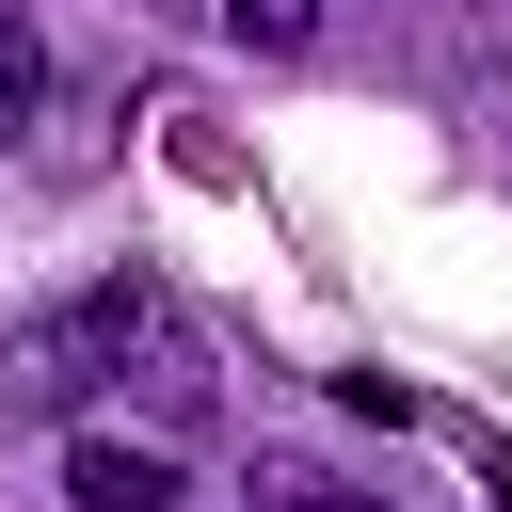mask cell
I'll list each match as a JSON object with an SVG mask.
<instances>
[{"label": "cell", "instance_id": "277c9868", "mask_svg": "<svg viewBox=\"0 0 512 512\" xmlns=\"http://www.w3.org/2000/svg\"><path fill=\"white\" fill-rule=\"evenodd\" d=\"M32 96H48V32H32V0H0V144L32 128Z\"/></svg>", "mask_w": 512, "mask_h": 512}, {"label": "cell", "instance_id": "3957f363", "mask_svg": "<svg viewBox=\"0 0 512 512\" xmlns=\"http://www.w3.org/2000/svg\"><path fill=\"white\" fill-rule=\"evenodd\" d=\"M144 16H192V32H240L256 64H304V48H320V0H144Z\"/></svg>", "mask_w": 512, "mask_h": 512}, {"label": "cell", "instance_id": "8992f818", "mask_svg": "<svg viewBox=\"0 0 512 512\" xmlns=\"http://www.w3.org/2000/svg\"><path fill=\"white\" fill-rule=\"evenodd\" d=\"M272 512H384V496H336V480H272Z\"/></svg>", "mask_w": 512, "mask_h": 512}, {"label": "cell", "instance_id": "7a4b0ae2", "mask_svg": "<svg viewBox=\"0 0 512 512\" xmlns=\"http://www.w3.org/2000/svg\"><path fill=\"white\" fill-rule=\"evenodd\" d=\"M192 464L160 432H64V512H176Z\"/></svg>", "mask_w": 512, "mask_h": 512}, {"label": "cell", "instance_id": "6da1fadb", "mask_svg": "<svg viewBox=\"0 0 512 512\" xmlns=\"http://www.w3.org/2000/svg\"><path fill=\"white\" fill-rule=\"evenodd\" d=\"M160 304H176L160 272H96V288H64V304L0 320V416H48V432H80V400L128 368V336H144Z\"/></svg>", "mask_w": 512, "mask_h": 512}, {"label": "cell", "instance_id": "5b68a950", "mask_svg": "<svg viewBox=\"0 0 512 512\" xmlns=\"http://www.w3.org/2000/svg\"><path fill=\"white\" fill-rule=\"evenodd\" d=\"M336 416H384V432H400V416H432V400H416V384H384V368H336Z\"/></svg>", "mask_w": 512, "mask_h": 512}]
</instances>
